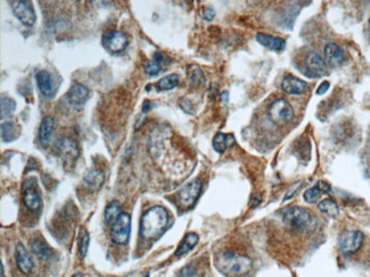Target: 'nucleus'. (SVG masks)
<instances>
[{
	"mask_svg": "<svg viewBox=\"0 0 370 277\" xmlns=\"http://www.w3.org/2000/svg\"><path fill=\"white\" fill-rule=\"evenodd\" d=\"M256 40H258L260 45H262L263 47L276 51L285 49L286 47V42L284 39L275 36H270V34L267 33H258L256 34Z\"/></svg>",
	"mask_w": 370,
	"mask_h": 277,
	"instance_id": "nucleus-17",
	"label": "nucleus"
},
{
	"mask_svg": "<svg viewBox=\"0 0 370 277\" xmlns=\"http://www.w3.org/2000/svg\"><path fill=\"white\" fill-rule=\"evenodd\" d=\"M55 129V120L50 116L43 117L40 127H39V141L42 146H47L49 142L50 135Z\"/></svg>",
	"mask_w": 370,
	"mask_h": 277,
	"instance_id": "nucleus-20",
	"label": "nucleus"
},
{
	"mask_svg": "<svg viewBox=\"0 0 370 277\" xmlns=\"http://www.w3.org/2000/svg\"><path fill=\"white\" fill-rule=\"evenodd\" d=\"M318 209L330 217H336L339 214V208L333 199H324L318 204Z\"/></svg>",
	"mask_w": 370,
	"mask_h": 277,
	"instance_id": "nucleus-28",
	"label": "nucleus"
},
{
	"mask_svg": "<svg viewBox=\"0 0 370 277\" xmlns=\"http://www.w3.org/2000/svg\"><path fill=\"white\" fill-rule=\"evenodd\" d=\"M180 277H199L197 269L194 266H186L180 271Z\"/></svg>",
	"mask_w": 370,
	"mask_h": 277,
	"instance_id": "nucleus-33",
	"label": "nucleus"
},
{
	"mask_svg": "<svg viewBox=\"0 0 370 277\" xmlns=\"http://www.w3.org/2000/svg\"><path fill=\"white\" fill-rule=\"evenodd\" d=\"M16 108V103L7 96L2 97V118L11 116Z\"/></svg>",
	"mask_w": 370,
	"mask_h": 277,
	"instance_id": "nucleus-30",
	"label": "nucleus"
},
{
	"mask_svg": "<svg viewBox=\"0 0 370 277\" xmlns=\"http://www.w3.org/2000/svg\"><path fill=\"white\" fill-rule=\"evenodd\" d=\"M364 235L360 231H346L338 239L339 250L344 254H353L362 247Z\"/></svg>",
	"mask_w": 370,
	"mask_h": 277,
	"instance_id": "nucleus-6",
	"label": "nucleus"
},
{
	"mask_svg": "<svg viewBox=\"0 0 370 277\" xmlns=\"http://www.w3.org/2000/svg\"><path fill=\"white\" fill-rule=\"evenodd\" d=\"M369 25H370V21H369Z\"/></svg>",
	"mask_w": 370,
	"mask_h": 277,
	"instance_id": "nucleus-38",
	"label": "nucleus"
},
{
	"mask_svg": "<svg viewBox=\"0 0 370 277\" xmlns=\"http://www.w3.org/2000/svg\"><path fill=\"white\" fill-rule=\"evenodd\" d=\"M89 240H90V236L88 233H84V235H82V239H81V242H80V248H79V252L81 254L82 258H85L87 256V253H88V248H89Z\"/></svg>",
	"mask_w": 370,
	"mask_h": 277,
	"instance_id": "nucleus-32",
	"label": "nucleus"
},
{
	"mask_svg": "<svg viewBox=\"0 0 370 277\" xmlns=\"http://www.w3.org/2000/svg\"><path fill=\"white\" fill-rule=\"evenodd\" d=\"M131 231V218L128 214H122L112 225L111 239L116 244H125L129 241Z\"/></svg>",
	"mask_w": 370,
	"mask_h": 277,
	"instance_id": "nucleus-7",
	"label": "nucleus"
},
{
	"mask_svg": "<svg viewBox=\"0 0 370 277\" xmlns=\"http://www.w3.org/2000/svg\"><path fill=\"white\" fill-rule=\"evenodd\" d=\"M56 151L58 155L67 161H76L79 157V148L73 139L62 138L56 143Z\"/></svg>",
	"mask_w": 370,
	"mask_h": 277,
	"instance_id": "nucleus-12",
	"label": "nucleus"
},
{
	"mask_svg": "<svg viewBox=\"0 0 370 277\" xmlns=\"http://www.w3.org/2000/svg\"><path fill=\"white\" fill-rule=\"evenodd\" d=\"M15 258L17 266H19L20 270L25 275H29L30 272L33 269V261L28 250L24 248L23 244H17L16 251H15Z\"/></svg>",
	"mask_w": 370,
	"mask_h": 277,
	"instance_id": "nucleus-15",
	"label": "nucleus"
},
{
	"mask_svg": "<svg viewBox=\"0 0 370 277\" xmlns=\"http://www.w3.org/2000/svg\"><path fill=\"white\" fill-rule=\"evenodd\" d=\"M202 16H203V19L205 20V21H212L213 19H214V16H215V12L213 11V8L208 7V8H205V10L203 11Z\"/></svg>",
	"mask_w": 370,
	"mask_h": 277,
	"instance_id": "nucleus-34",
	"label": "nucleus"
},
{
	"mask_svg": "<svg viewBox=\"0 0 370 277\" xmlns=\"http://www.w3.org/2000/svg\"><path fill=\"white\" fill-rule=\"evenodd\" d=\"M12 8L14 15L21 21L22 24L30 28V26H32L36 23V13H34L33 7L29 2H23V0L14 2L12 4Z\"/></svg>",
	"mask_w": 370,
	"mask_h": 277,
	"instance_id": "nucleus-9",
	"label": "nucleus"
},
{
	"mask_svg": "<svg viewBox=\"0 0 370 277\" xmlns=\"http://www.w3.org/2000/svg\"><path fill=\"white\" fill-rule=\"evenodd\" d=\"M2 277H5V270H4V265L2 262Z\"/></svg>",
	"mask_w": 370,
	"mask_h": 277,
	"instance_id": "nucleus-36",
	"label": "nucleus"
},
{
	"mask_svg": "<svg viewBox=\"0 0 370 277\" xmlns=\"http://www.w3.org/2000/svg\"><path fill=\"white\" fill-rule=\"evenodd\" d=\"M345 60L342 48L335 42H329L325 47V61L332 67H339Z\"/></svg>",
	"mask_w": 370,
	"mask_h": 277,
	"instance_id": "nucleus-13",
	"label": "nucleus"
},
{
	"mask_svg": "<svg viewBox=\"0 0 370 277\" xmlns=\"http://www.w3.org/2000/svg\"><path fill=\"white\" fill-rule=\"evenodd\" d=\"M31 250L40 259H49L53 253V250L43 240H33L31 242Z\"/></svg>",
	"mask_w": 370,
	"mask_h": 277,
	"instance_id": "nucleus-25",
	"label": "nucleus"
},
{
	"mask_svg": "<svg viewBox=\"0 0 370 277\" xmlns=\"http://www.w3.org/2000/svg\"><path fill=\"white\" fill-rule=\"evenodd\" d=\"M216 265L225 274L241 276L251 270L252 260L249 257L234 251H225L217 257Z\"/></svg>",
	"mask_w": 370,
	"mask_h": 277,
	"instance_id": "nucleus-2",
	"label": "nucleus"
},
{
	"mask_svg": "<svg viewBox=\"0 0 370 277\" xmlns=\"http://www.w3.org/2000/svg\"><path fill=\"white\" fill-rule=\"evenodd\" d=\"M332 189L326 182H319L317 183L315 187L309 189L304 193V200L308 204H316V202L320 199V197L323 193H330Z\"/></svg>",
	"mask_w": 370,
	"mask_h": 277,
	"instance_id": "nucleus-18",
	"label": "nucleus"
},
{
	"mask_svg": "<svg viewBox=\"0 0 370 277\" xmlns=\"http://www.w3.org/2000/svg\"><path fill=\"white\" fill-rule=\"evenodd\" d=\"M102 43L104 48L112 54H119L128 46V38L120 31H108L103 36Z\"/></svg>",
	"mask_w": 370,
	"mask_h": 277,
	"instance_id": "nucleus-8",
	"label": "nucleus"
},
{
	"mask_svg": "<svg viewBox=\"0 0 370 277\" xmlns=\"http://www.w3.org/2000/svg\"><path fill=\"white\" fill-rule=\"evenodd\" d=\"M201 190L202 182L199 179H194L193 182L187 184V186L181 189L179 191V195H178V199H179L180 205L185 207V208H189L197 200Z\"/></svg>",
	"mask_w": 370,
	"mask_h": 277,
	"instance_id": "nucleus-10",
	"label": "nucleus"
},
{
	"mask_svg": "<svg viewBox=\"0 0 370 277\" xmlns=\"http://www.w3.org/2000/svg\"><path fill=\"white\" fill-rule=\"evenodd\" d=\"M169 214L162 206H154L146 210L140 221V232L145 239H154L168 225Z\"/></svg>",
	"mask_w": 370,
	"mask_h": 277,
	"instance_id": "nucleus-1",
	"label": "nucleus"
},
{
	"mask_svg": "<svg viewBox=\"0 0 370 277\" xmlns=\"http://www.w3.org/2000/svg\"><path fill=\"white\" fill-rule=\"evenodd\" d=\"M37 84L39 87V91L41 92V95L46 98H51L54 96V86H53V81H51V75L49 74V72L42 71L38 72L37 76Z\"/></svg>",
	"mask_w": 370,
	"mask_h": 277,
	"instance_id": "nucleus-16",
	"label": "nucleus"
},
{
	"mask_svg": "<svg viewBox=\"0 0 370 277\" xmlns=\"http://www.w3.org/2000/svg\"><path fill=\"white\" fill-rule=\"evenodd\" d=\"M189 82H190V84L194 85V86H199V85L203 84V83H204V75H203L201 69L194 68L193 71L190 72Z\"/></svg>",
	"mask_w": 370,
	"mask_h": 277,
	"instance_id": "nucleus-31",
	"label": "nucleus"
},
{
	"mask_svg": "<svg viewBox=\"0 0 370 277\" xmlns=\"http://www.w3.org/2000/svg\"><path fill=\"white\" fill-rule=\"evenodd\" d=\"M165 61L167 60L164 59L162 54H160V52H155L154 58L152 60H147L145 63V72L147 75H150V76L159 75L160 72L162 71L163 64L165 63Z\"/></svg>",
	"mask_w": 370,
	"mask_h": 277,
	"instance_id": "nucleus-23",
	"label": "nucleus"
},
{
	"mask_svg": "<svg viewBox=\"0 0 370 277\" xmlns=\"http://www.w3.org/2000/svg\"><path fill=\"white\" fill-rule=\"evenodd\" d=\"M88 98L89 90L85 85L79 84V83L73 84L66 94V101L69 106L74 109H80L84 107Z\"/></svg>",
	"mask_w": 370,
	"mask_h": 277,
	"instance_id": "nucleus-11",
	"label": "nucleus"
},
{
	"mask_svg": "<svg viewBox=\"0 0 370 277\" xmlns=\"http://www.w3.org/2000/svg\"><path fill=\"white\" fill-rule=\"evenodd\" d=\"M302 72L309 77H319L327 73V63L316 51L308 52L304 57Z\"/></svg>",
	"mask_w": 370,
	"mask_h": 277,
	"instance_id": "nucleus-5",
	"label": "nucleus"
},
{
	"mask_svg": "<svg viewBox=\"0 0 370 277\" xmlns=\"http://www.w3.org/2000/svg\"><path fill=\"white\" fill-rule=\"evenodd\" d=\"M121 205L120 202L117 201H113L111 202L110 205L106 207L105 209V219L106 222L110 224V225H113L119 217L121 216Z\"/></svg>",
	"mask_w": 370,
	"mask_h": 277,
	"instance_id": "nucleus-29",
	"label": "nucleus"
},
{
	"mask_svg": "<svg viewBox=\"0 0 370 277\" xmlns=\"http://www.w3.org/2000/svg\"><path fill=\"white\" fill-rule=\"evenodd\" d=\"M23 202L24 206L30 210L31 213H37L41 207V200L39 197V193L32 188H27L23 195Z\"/></svg>",
	"mask_w": 370,
	"mask_h": 277,
	"instance_id": "nucleus-21",
	"label": "nucleus"
},
{
	"mask_svg": "<svg viewBox=\"0 0 370 277\" xmlns=\"http://www.w3.org/2000/svg\"><path fill=\"white\" fill-rule=\"evenodd\" d=\"M235 143V136L233 134L226 133H217L214 139H213V148L219 153L225 152L228 148L233 147Z\"/></svg>",
	"mask_w": 370,
	"mask_h": 277,
	"instance_id": "nucleus-22",
	"label": "nucleus"
},
{
	"mask_svg": "<svg viewBox=\"0 0 370 277\" xmlns=\"http://www.w3.org/2000/svg\"><path fill=\"white\" fill-rule=\"evenodd\" d=\"M178 84H179V76L177 74H171V75L161 78L154 86L158 91H169L175 89Z\"/></svg>",
	"mask_w": 370,
	"mask_h": 277,
	"instance_id": "nucleus-27",
	"label": "nucleus"
},
{
	"mask_svg": "<svg viewBox=\"0 0 370 277\" xmlns=\"http://www.w3.org/2000/svg\"><path fill=\"white\" fill-rule=\"evenodd\" d=\"M21 134V127L15 123L8 122L2 124V139L4 142H13Z\"/></svg>",
	"mask_w": 370,
	"mask_h": 277,
	"instance_id": "nucleus-24",
	"label": "nucleus"
},
{
	"mask_svg": "<svg viewBox=\"0 0 370 277\" xmlns=\"http://www.w3.org/2000/svg\"><path fill=\"white\" fill-rule=\"evenodd\" d=\"M105 181V175L99 169H91L84 177V186L89 190H98Z\"/></svg>",
	"mask_w": 370,
	"mask_h": 277,
	"instance_id": "nucleus-19",
	"label": "nucleus"
},
{
	"mask_svg": "<svg viewBox=\"0 0 370 277\" xmlns=\"http://www.w3.org/2000/svg\"><path fill=\"white\" fill-rule=\"evenodd\" d=\"M307 87L306 81L293 75H287L281 82V89L288 95H301L307 90Z\"/></svg>",
	"mask_w": 370,
	"mask_h": 277,
	"instance_id": "nucleus-14",
	"label": "nucleus"
},
{
	"mask_svg": "<svg viewBox=\"0 0 370 277\" xmlns=\"http://www.w3.org/2000/svg\"><path fill=\"white\" fill-rule=\"evenodd\" d=\"M329 85H330V84H329V82H327V81L323 82L319 86H318V89H317V91H316V94H317L318 96H323V95H325L326 92L328 91Z\"/></svg>",
	"mask_w": 370,
	"mask_h": 277,
	"instance_id": "nucleus-35",
	"label": "nucleus"
},
{
	"mask_svg": "<svg viewBox=\"0 0 370 277\" xmlns=\"http://www.w3.org/2000/svg\"><path fill=\"white\" fill-rule=\"evenodd\" d=\"M282 219L285 224L298 231L312 230L317 225L315 215L310 210L298 206L287 207L282 212Z\"/></svg>",
	"mask_w": 370,
	"mask_h": 277,
	"instance_id": "nucleus-3",
	"label": "nucleus"
},
{
	"mask_svg": "<svg viewBox=\"0 0 370 277\" xmlns=\"http://www.w3.org/2000/svg\"><path fill=\"white\" fill-rule=\"evenodd\" d=\"M143 277H150V274H147L146 276H143Z\"/></svg>",
	"mask_w": 370,
	"mask_h": 277,
	"instance_id": "nucleus-37",
	"label": "nucleus"
},
{
	"mask_svg": "<svg viewBox=\"0 0 370 277\" xmlns=\"http://www.w3.org/2000/svg\"><path fill=\"white\" fill-rule=\"evenodd\" d=\"M269 117L276 124H287L294 117L293 107L286 99H277L270 105Z\"/></svg>",
	"mask_w": 370,
	"mask_h": 277,
	"instance_id": "nucleus-4",
	"label": "nucleus"
},
{
	"mask_svg": "<svg viewBox=\"0 0 370 277\" xmlns=\"http://www.w3.org/2000/svg\"><path fill=\"white\" fill-rule=\"evenodd\" d=\"M197 243H198V235L195 234V233H189V234H187L185 236L184 241L181 242L179 248H178V250L176 251V256L181 257L184 256V254L188 253Z\"/></svg>",
	"mask_w": 370,
	"mask_h": 277,
	"instance_id": "nucleus-26",
	"label": "nucleus"
}]
</instances>
